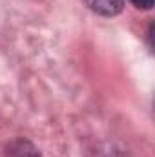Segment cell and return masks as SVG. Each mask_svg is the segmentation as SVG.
<instances>
[{"instance_id":"2","label":"cell","mask_w":155,"mask_h":157,"mask_svg":"<svg viewBox=\"0 0 155 157\" xmlns=\"http://www.w3.org/2000/svg\"><path fill=\"white\" fill-rule=\"evenodd\" d=\"M86 6L102 17L119 15L124 7V0H86Z\"/></svg>"},{"instance_id":"1","label":"cell","mask_w":155,"mask_h":157,"mask_svg":"<svg viewBox=\"0 0 155 157\" xmlns=\"http://www.w3.org/2000/svg\"><path fill=\"white\" fill-rule=\"evenodd\" d=\"M4 157H40V154L29 141H26V139H15V141H11L6 146Z\"/></svg>"},{"instance_id":"3","label":"cell","mask_w":155,"mask_h":157,"mask_svg":"<svg viewBox=\"0 0 155 157\" xmlns=\"http://www.w3.org/2000/svg\"><path fill=\"white\" fill-rule=\"evenodd\" d=\"M131 4L139 9H150L153 6V0H131Z\"/></svg>"}]
</instances>
